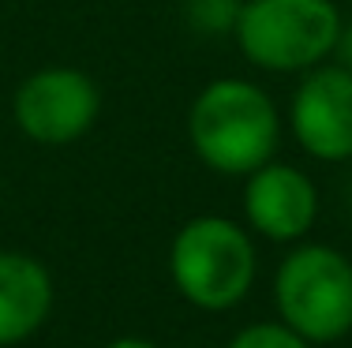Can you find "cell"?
I'll list each match as a JSON object with an SVG mask.
<instances>
[{"label": "cell", "mask_w": 352, "mask_h": 348, "mask_svg": "<svg viewBox=\"0 0 352 348\" xmlns=\"http://www.w3.org/2000/svg\"><path fill=\"white\" fill-rule=\"evenodd\" d=\"M285 116L270 90L244 76L210 79L188 105L191 154L217 176L255 172L278 157Z\"/></svg>", "instance_id": "cell-1"}, {"label": "cell", "mask_w": 352, "mask_h": 348, "mask_svg": "<svg viewBox=\"0 0 352 348\" xmlns=\"http://www.w3.org/2000/svg\"><path fill=\"white\" fill-rule=\"evenodd\" d=\"M258 251L251 229L225 213H199L176 229L169 244V277L199 311H232L255 285Z\"/></svg>", "instance_id": "cell-2"}, {"label": "cell", "mask_w": 352, "mask_h": 348, "mask_svg": "<svg viewBox=\"0 0 352 348\" xmlns=\"http://www.w3.org/2000/svg\"><path fill=\"white\" fill-rule=\"evenodd\" d=\"M341 23L338 0H244L232 38L251 68L304 76L333 60Z\"/></svg>", "instance_id": "cell-3"}, {"label": "cell", "mask_w": 352, "mask_h": 348, "mask_svg": "<svg viewBox=\"0 0 352 348\" xmlns=\"http://www.w3.org/2000/svg\"><path fill=\"white\" fill-rule=\"evenodd\" d=\"M274 308L311 345L352 334V259L330 244H292L274 273Z\"/></svg>", "instance_id": "cell-4"}, {"label": "cell", "mask_w": 352, "mask_h": 348, "mask_svg": "<svg viewBox=\"0 0 352 348\" xmlns=\"http://www.w3.org/2000/svg\"><path fill=\"white\" fill-rule=\"evenodd\" d=\"M102 86L75 64H41L12 94V124L34 146H72L94 131Z\"/></svg>", "instance_id": "cell-5"}, {"label": "cell", "mask_w": 352, "mask_h": 348, "mask_svg": "<svg viewBox=\"0 0 352 348\" xmlns=\"http://www.w3.org/2000/svg\"><path fill=\"white\" fill-rule=\"evenodd\" d=\"M285 124L296 146L315 161H352V71L326 60L292 86Z\"/></svg>", "instance_id": "cell-6"}, {"label": "cell", "mask_w": 352, "mask_h": 348, "mask_svg": "<svg viewBox=\"0 0 352 348\" xmlns=\"http://www.w3.org/2000/svg\"><path fill=\"white\" fill-rule=\"evenodd\" d=\"M244 221L270 244H300L318 221V187L300 165L270 157L244 176Z\"/></svg>", "instance_id": "cell-7"}, {"label": "cell", "mask_w": 352, "mask_h": 348, "mask_svg": "<svg viewBox=\"0 0 352 348\" xmlns=\"http://www.w3.org/2000/svg\"><path fill=\"white\" fill-rule=\"evenodd\" d=\"M56 281L41 259L0 247V348H15L49 322Z\"/></svg>", "instance_id": "cell-8"}, {"label": "cell", "mask_w": 352, "mask_h": 348, "mask_svg": "<svg viewBox=\"0 0 352 348\" xmlns=\"http://www.w3.org/2000/svg\"><path fill=\"white\" fill-rule=\"evenodd\" d=\"M244 0H184V23L199 38H232Z\"/></svg>", "instance_id": "cell-9"}, {"label": "cell", "mask_w": 352, "mask_h": 348, "mask_svg": "<svg viewBox=\"0 0 352 348\" xmlns=\"http://www.w3.org/2000/svg\"><path fill=\"white\" fill-rule=\"evenodd\" d=\"M225 348H311V341H304L281 318H270V322H248V326H240Z\"/></svg>", "instance_id": "cell-10"}, {"label": "cell", "mask_w": 352, "mask_h": 348, "mask_svg": "<svg viewBox=\"0 0 352 348\" xmlns=\"http://www.w3.org/2000/svg\"><path fill=\"white\" fill-rule=\"evenodd\" d=\"M333 60L341 64V68L352 71V19L341 23V34H338V49H333Z\"/></svg>", "instance_id": "cell-11"}, {"label": "cell", "mask_w": 352, "mask_h": 348, "mask_svg": "<svg viewBox=\"0 0 352 348\" xmlns=\"http://www.w3.org/2000/svg\"><path fill=\"white\" fill-rule=\"evenodd\" d=\"M102 348H162V345L146 341V337H116V341H109Z\"/></svg>", "instance_id": "cell-12"}]
</instances>
